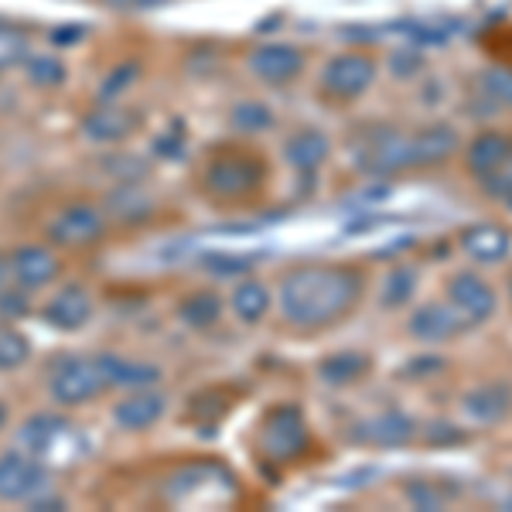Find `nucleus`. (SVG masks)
<instances>
[{
    "mask_svg": "<svg viewBox=\"0 0 512 512\" xmlns=\"http://www.w3.org/2000/svg\"><path fill=\"white\" fill-rule=\"evenodd\" d=\"M362 291H366L362 270L345 267V263L294 267L277 284L280 315H284L291 328L318 332V328H328L349 315L355 304L362 301Z\"/></svg>",
    "mask_w": 512,
    "mask_h": 512,
    "instance_id": "f257e3e1",
    "label": "nucleus"
},
{
    "mask_svg": "<svg viewBox=\"0 0 512 512\" xmlns=\"http://www.w3.org/2000/svg\"><path fill=\"white\" fill-rule=\"evenodd\" d=\"M355 161H359V168L366 171V175H396V171L420 168L417 140L414 134H400V130H393V127L369 130V134L359 140Z\"/></svg>",
    "mask_w": 512,
    "mask_h": 512,
    "instance_id": "f03ea898",
    "label": "nucleus"
},
{
    "mask_svg": "<svg viewBox=\"0 0 512 512\" xmlns=\"http://www.w3.org/2000/svg\"><path fill=\"white\" fill-rule=\"evenodd\" d=\"M308 451V420L297 407L284 403L267 414L260 427V454L270 461H294Z\"/></svg>",
    "mask_w": 512,
    "mask_h": 512,
    "instance_id": "7ed1b4c3",
    "label": "nucleus"
},
{
    "mask_svg": "<svg viewBox=\"0 0 512 512\" xmlns=\"http://www.w3.org/2000/svg\"><path fill=\"white\" fill-rule=\"evenodd\" d=\"M103 390H106V376H103V369H99V362L79 359V355H69V359L55 362L52 379H48V393H52V400L62 403V407H82V403L96 400Z\"/></svg>",
    "mask_w": 512,
    "mask_h": 512,
    "instance_id": "20e7f679",
    "label": "nucleus"
},
{
    "mask_svg": "<svg viewBox=\"0 0 512 512\" xmlns=\"http://www.w3.org/2000/svg\"><path fill=\"white\" fill-rule=\"evenodd\" d=\"M52 489V472L45 461L31 451L0 454V499L4 502H31L35 495Z\"/></svg>",
    "mask_w": 512,
    "mask_h": 512,
    "instance_id": "39448f33",
    "label": "nucleus"
},
{
    "mask_svg": "<svg viewBox=\"0 0 512 512\" xmlns=\"http://www.w3.org/2000/svg\"><path fill=\"white\" fill-rule=\"evenodd\" d=\"M263 164L253 154H222L205 171V188L216 198H246L260 188Z\"/></svg>",
    "mask_w": 512,
    "mask_h": 512,
    "instance_id": "423d86ee",
    "label": "nucleus"
},
{
    "mask_svg": "<svg viewBox=\"0 0 512 512\" xmlns=\"http://www.w3.org/2000/svg\"><path fill=\"white\" fill-rule=\"evenodd\" d=\"M376 79V59L362 52H345L335 55L321 72V89L332 99H355L362 96Z\"/></svg>",
    "mask_w": 512,
    "mask_h": 512,
    "instance_id": "0eeeda50",
    "label": "nucleus"
},
{
    "mask_svg": "<svg viewBox=\"0 0 512 512\" xmlns=\"http://www.w3.org/2000/svg\"><path fill=\"white\" fill-rule=\"evenodd\" d=\"M103 229H106L103 212L89 202H76V205H65L59 216L52 219L48 236L59 246H93L103 239Z\"/></svg>",
    "mask_w": 512,
    "mask_h": 512,
    "instance_id": "6e6552de",
    "label": "nucleus"
},
{
    "mask_svg": "<svg viewBox=\"0 0 512 512\" xmlns=\"http://www.w3.org/2000/svg\"><path fill=\"white\" fill-rule=\"evenodd\" d=\"M448 297L461 311V318L472 321V325H482L495 315V291L472 270H461L448 280Z\"/></svg>",
    "mask_w": 512,
    "mask_h": 512,
    "instance_id": "1a4fd4ad",
    "label": "nucleus"
},
{
    "mask_svg": "<svg viewBox=\"0 0 512 512\" xmlns=\"http://www.w3.org/2000/svg\"><path fill=\"white\" fill-rule=\"evenodd\" d=\"M301 69H304V55L294 45H280V41L253 48L250 55V72L256 79L267 82V86H287V82L301 76Z\"/></svg>",
    "mask_w": 512,
    "mask_h": 512,
    "instance_id": "9d476101",
    "label": "nucleus"
},
{
    "mask_svg": "<svg viewBox=\"0 0 512 512\" xmlns=\"http://www.w3.org/2000/svg\"><path fill=\"white\" fill-rule=\"evenodd\" d=\"M7 263H11V280L24 291H35L59 277V256L45 246H18L7 256Z\"/></svg>",
    "mask_w": 512,
    "mask_h": 512,
    "instance_id": "9b49d317",
    "label": "nucleus"
},
{
    "mask_svg": "<svg viewBox=\"0 0 512 512\" xmlns=\"http://www.w3.org/2000/svg\"><path fill=\"white\" fill-rule=\"evenodd\" d=\"M41 315H45V321L52 328H59V332H79V328H86L89 318H93V297H89L86 287L69 284L45 304Z\"/></svg>",
    "mask_w": 512,
    "mask_h": 512,
    "instance_id": "f8f14e48",
    "label": "nucleus"
},
{
    "mask_svg": "<svg viewBox=\"0 0 512 512\" xmlns=\"http://www.w3.org/2000/svg\"><path fill=\"white\" fill-rule=\"evenodd\" d=\"M352 441L362 444H376V448H400L410 437L417 434V420L410 414H400V410H386L373 420H362V424H352Z\"/></svg>",
    "mask_w": 512,
    "mask_h": 512,
    "instance_id": "ddd939ff",
    "label": "nucleus"
},
{
    "mask_svg": "<svg viewBox=\"0 0 512 512\" xmlns=\"http://www.w3.org/2000/svg\"><path fill=\"white\" fill-rule=\"evenodd\" d=\"M164 407H168V400L158 390H147L144 386V390L123 396L113 407V420H117L120 431H147V427H154L164 417Z\"/></svg>",
    "mask_w": 512,
    "mask_h": 512,
    "instance_id": "4468645a",
    "label": "nucleus"
},
{
    "mask_svg": "<svg viewBox=\"0 0 512 512\" xmlns=\"http://www.w3.org/2000/svg\"><path fill=\"white\" fill-rule=\"evenodd\" d=\"M465 328V318H461V311L448 308V304H424V308H417L414 315H410V335L420 338V342H448Z\"/></svg>",
    "mask_w": 512,
    "mask_h": 512,
    "instance_id": "2eb2a0df",
    "label": "nucleus"
},
{
    "mask_svg": "<svg viewBox=\"0 0 512 512\" xmlns=\"http://www.w3.org/2000/svg\"><path fill=\"white\" fill-rule=\"evenodd\" d=\"M461 250H465L478 263H502L512 250V236L509 229L495 226V222H475L465 233L458 236Z\"/></svg>",
    "mask_w": 512,
    "mask_h": 512,
    "instance_id": "dca6fc26",
    "label": "nucleus"
},
{
    "mask_svg": "<svg viewBox=\"0 0 512 512\" xmlns=\"http://www.w3.org/2000/svg\"><path fill=\"white\" fill-rule=\"evenodd\" d=\"M465 414L478 420V424H502L512 410V386L509 383H485L478 390L465 393L461 400Z\"/></svg>",
    "mask_w": 512,
    "mask_h": 512,
    "instance_id": "f3484780",
    "label": "nucleus"
},
{
    "mask_svg": "<svg viewBox=\"0 0 512 512\" xmlns=\"http://www.w3.org/2000/svg\"><path fill=\"white\" fill-rule=\"evenodd\" d=\"M137 127V117L130 110H123L117 103H103L99 110L89 113L82 120V130H86L89 140H99V144H117V140L130 137Z\"/></svg>",
    "mask_w": 512,
    "mask_h": 512,
    "instance_id": "a211bd4d",
    "label": "nucleus"
},
{
    "mask_svg": "<svg viewBox=\"0 0 512 512\" xmlns=\"http://www.w3.org/2000/svg\"><path fill=\"white\" fill-rule=\"evenodd\" d=\"M328 154H332V144H328V137L321 134V130H297V134L284 144V158L291 168H297L301 175H315L321 164L328 161Z\"/></svg>",
    "mask_w": 512,
    "mask_h": 512,
    "instance_id": "6ab92c4d",
    "label": "nucleus"
},
{
    "mask_svg": "<svg viewBox=\"0 0 512 512\" xmlns=\"http://www.w3.org/2000/svg\"><path fill=\"white\" fill-rule=\"evenodd\" d=\"M65 437H72V424H65V420L52 414H38L21 427V444L38 458H48V454L59 451Z\"/></svg>",
    "mask_w": 512,
    "mask_h": 512,
    "instance_id": "aec40b11",
    "label": "nucleus"
},
{
    "mask_svg": "<svg viewBox=\"0 0 512 512\" xmlns=\"http://www.w3.org/2000/svg\"><path fill=\"white\" fill-rule=\"evenodd\" d=\"M96 362L106 376V386H134V390H144V386H154L161 379V369L151 366V362L120 359V355H96Z\"/></svg>",
    "mask_w": 512,
    "mask_h": 512,
    "instance_id": "412c9836",
    "label": "nucleus"
},
{
    "mask_svg": "<svg viewBox=\"0 0 512 512\" xmlns=\"http://www.w3.org/2000/svg\"><path fill=\"white\" fill-rule=\"evenodd\" d=\"M512 151V140L502 137V134H492V130H485V134H478L472 144H468V168H472V175H492V171H499L502 164H506Z\"/></svg>",
    "mask_w": 512,
    "mask_h": 512,
    "instance_id": "4be33fe9",
    "label": "nucleus"
},
{
    "mask_svg": "<svg viewBox=\"0 0 512 512\" xmlns=\"http://www.w3.org/2000/svg\"><path fill=\"white\" fill-rule=\"evenodd\" d=\"M417 140V161L420 168H431V164L448 161L454 151H458V134L448 123H434V127H424L414 134Z\"/></svg>",
    "mask_w": 512,
    "mask_h": 512,
    "instance_id": "5701e85b",
    "label": "nucleus"
},
{
    "mask_svg": "<svg viewBox=\"0 0 512 512\" xmlns=\"http://www.w3.org/2000/svg\"><path fill=\"white\" fill-rule=\"evenodd\" d=\"M178 318L185 321L188 328H198V332H205V328L219 325V318H222V297L216 291H195V294H188L185 301L178 304Z\"/></svg>",
    "mask_w": 512,
    "mask_h": 512,
    "instance_id": "b1692460",
    "label": "nucleus"
},
{
    "mask_svg": "<svg viewBox=\"0 0 512 512\" xmlns=\"http://www.w3.org/2000/svg\"><path fill=\"white\" fill-rule=\"evenodd\" d=\"M233 311L243 325H256V321H263L270 311V291L260 280H243L233 291Z\"/></svg>",
    "mask_w": 512,
    "mask_h": 512,
    "instance_id": "393cba45",
    "label": "nucleus"
},
{
    "mask_svg": "<svg viewBox=\"0 0 512 512\" xmlns=\"http://www.w3.org/2000/svg\"><path fill=\"white\" fill-rule=\"evenodd\" d=\"M369 369V359L362 352H338V355H328L321 362V379L328 386H349L355 379H362Z\"/></svg>",
    "mask_w": 512,
    "mask_h": 512,
    "instance_id": "a878e982",
    "label": "nucleus"
},
{
    "mask_svg": "<svg viewBox=\"0 0 512 512\" xmlns=\"http://www.w3.org/2000/svg\"><path fill=\"white\" fill-rule=\"evenodd\" d=\"M229 123L239 134H263V130L274 127V110L267 103H260V99H239L229 110Z\"/></svg>",
    "mask_w": 512,
    "mask_h": 512,
    "instance_id": "bb28decb",
    "label": "nucleus"
},
{
    "mask_svg": "<svg viewBox=\"0 0 512 512\" xmlns=\"http://www.w3.org/2000/svg\"><path fill=\"white\" fill-rule=\"evenodd\" d=\"M414 287H417V270L414 267H396L390 270V277L383 280V308H403V304L414 297Z\"/></svg>",
    "mask_w": 512,
    "mask_h": 512,
    "instance_id": "cd10ccee",
    "label": "nucleus"
},
{
    "mask_svg": "<svg viewBox=\"0 0 512 512\" xmlns=\"http://www.w3.org/2000/svg\"><path fill=\"white\" fill-rule=\"evenodd\" d=\"M24 76L38 89H55L65 82V65L55 59V55H31V59L24 62Z\"/></svg>",
    "mask_w": 512,
    "mask_h": 512,
    "instance_id": "c85d7f7f",
    "label": "nucleus"
},
{
    "mask_svg": "<svg viewBox=\"0 0 512 512\" xmlns=\"http://www.w3.org/2000/svg\"><path fill=\"white\" fill-rule=\"evenodd\" d=\"M28 355H31L28 338H24L14 325H0V373L24 366V362H28Z\"/></svg>",
    "mask_w": 512,
    "mask_h": 512,
    "instance_id": "c756f323",
    "label": "nucleus"
},
{
    "mask_svg": "<svg viewBox=\"0 0 512 512\" xmlns=\"http://www.w3.org/2000/svg\"><path fill=\"white\" fill-rule=\"evenodd\" d=\"M137 76H140L137 65H120V69H113L110 76H106L103 89H99V99H103V103L117 99V93H123V89H127L130 82H137Z\"/></svg>",
    "mask_w": 512,
    "mask_h": 512,
    "instance_id": "7c9ffc66",
    "label": "nucleus"
},
{
    "mask_svg": "<svg viewBox=\"0 0 512 512\" xmlns=\"http://www.w3.org/2000/svg\"><path fill=\"white\" fill-rule=\"evenodd\" d=\"M482 89L492 99H499V103H509L512 106V72H502V69L482 72Z\"/></svg>",
    "mask_w": 512,
    "mask_h": 512,
    "instance_id": "2f4dec72",
    "label": "nucleus"
},
{
    "mask_svg": "<svg viewBox=\"0 0 512 512\" xmlns=\"http://www.w3.org/2000/svg\"><path fill=\"white\" fill-rule=\"evenodd\" d=\"M448 366V362L441 359V355H417V359H410L407 366H403V379H427L434 373H441V369Z\"/></svg>",
    "mask_w": 512,
    "mask_h": 512,
    "instance_id": "473e14b6",
    "label": "nucleus"
},
{
    "mask_svg": "<svg viewBox=\"0 0 512 512\" xmlns=\"http://www.w3.org/2000/svg\"><path fill=\"white\" fill-rule=\"evenodd\" d=\"M407 495H410V502H414L417 509H424V512L444 506V499L437 495V489H434V485H427V482H410Z\"/></svg>",
    "mask_w": 512,
    "mask_h": 512,
    "instance_id": "72a5a7b5",
    "label": "nucleus"
},
{
    "mask_svg": "<svg viewBox=\"0 0 512 512\" xmlns=\"http://www.w3.org/2000/svg\"><path fill=\"white\" fill-rule=\"evenodd\" d=\"M461 441H465V431H458L448 420L431 424V431H427V444H461Z\"/></svg>",
    "mask_w": 512,
    "mask_h": 512,
    "instance_id": "f704fd0d",
    "label": "nucleus"
},
{
    "mask_svg": "<svg viewBox=\"0 0 512 512\" xmlns=\"http://www.w3.org/2000/svg\"><path fill=\"white\" fill-rule=\"evenodd\" d=\"M420 65V55H417V48L414 45H407V48H400V52L390 59V69L396 72V76H414V69Z\"/></svg>",
    "mask_w": 512,
    "mask_h": 512,
    "instance_id": "c9c22d12",
    "label": "nucleus"
},
{
    "mask_svg": "<svg viewBox=\"0 0 512 512\" xmlns=\"http://www.w3.org/2000/svg\"><path fill=\"white\" fill-rule=\"evenodd\" d=\"M106 4L117 7V11H151V7H161L168 0H106Z\"/></svg>",
    "mask_w": 512,
    "mask_h": 512,
    "instance_id": "e433bc0d",
    "label": "nucleus"
},
{
    "mask_svg": "<svg viewBox=\"0 0 512 512\" xmlns=\"http://www.w3.org/2000/svg\"><path fill=\"white\" fill-rule=\"evenodd\" d=\"M82 35H86V28H59V31H52V41L62 48H69L72 41H79Z\"/></svg>",
    "mask_w": 512,
    "mask_h": 512,
    "instance_id": "4c0bfd02",
    "label": "nucleus"
},
{
    "mask_svg": "<svg viewBox=\"0 0 512 512\" xmlns=\"http://www.w3.org/2000/svg\"><path fill=\"white\" fill-rule=\"evenodd\" d=\"M11 287V263H7V256H0V294Z\"/></svg>",
    "mask_w": 512,
    "mask_h": 512,
    "instance_id": "58836bf2",
    "label": "nucleus"
},
{
    "mask_svg": "<svg viewBox=\"0 0 512 512\" xmlns=\"http://www.w3.org/2000/svg\"><path fill=\"white\" fill-rule=\"evenodd\" d=\"M4 427H7V407L0 403V431H4Z\"/></svg>",
    "mask_w": 512,
    "mask_h": 512,
    "instance_id": "ea45409f",
    "label": "nucleus"
},
{
    "mask_svg": "<svg viewBox=\"0 0 512 512\" xmlns=\"http://www.w3.org/2000/svg\"><path fill=\"white\" fill-rule=\"evenodd\" d=\"M509 297H512V277H509Z\"/></svg>",
    "mask_w": 512,
    "mask_h": 512,
    "instance_id": "a19ab883",
    "label": "nucleus"
},
{
    "mask_svg": "<svg viewBox=\"0 0 512 512\" xmlns=\"http://www.w3.org/2000/svg\"><path fill=\"white\" fill-rule=\"evenodd\" d=\"M506 506H509V509H512V499H509V502H506Z\"/></svg>",
    "mask_w": 512,
    "mask_h": 512,
    "instance_id": "79ce46f5",
    "label": "nucleus"
},
{
    "mask_svg": "<svg viewBox=\"0 0 512 512\" xmlns=\"http://www.w3.org/2000/svg\"><path fill=\"white\" fill-rule=\"evenodd\" d=\"M506 202H509V205H512V195H509V198H506Z\"/></svg>",
    "mask_w": 512,
    "mask_h": 512,
    "instance_id": "37998d69",
    "label": "nucleus"
}]
</instances>
